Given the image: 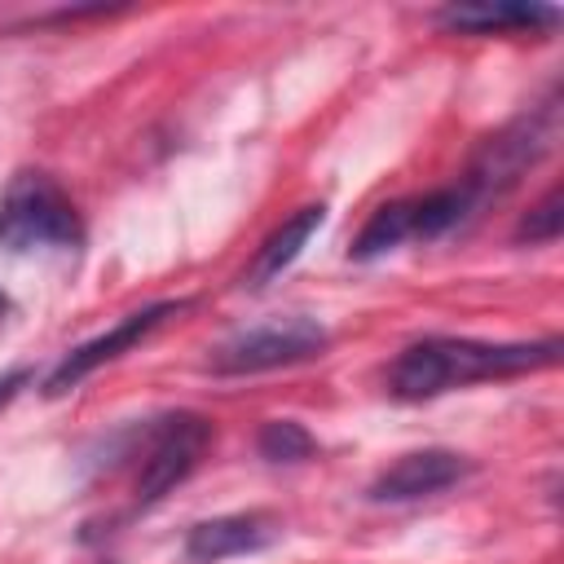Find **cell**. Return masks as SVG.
Returning <instances> with one entry per match:
<instances>
[{
    "instance_id": "obj_1",
    "label": "cell",
    "mask_w": 564,
    "mask_h": 564,
    "mask_svg": "<svg viewBox=\"0 0 564 564\" xmlns=\"http://www.w3.org/2000/svg\"><path fill=\"white\" fill-rule=\"evenodd\" d=\"M560 339L538 344H485V339H454V335H427L401 348V357L388 366V392L397 401H432L449 388L485 383V379H511L524 370H542L560 361Z\"/></svg>"
},
{
    "instance_id": "obj_2",
    "label": "cell",
    "mask_w": 564,
    "mask_h": 564,
    "mask_svg": "<svg viewBox=\"0 0 564 564\" xmlns=\"http://www.w3.org/2000/svg\"><path fill=\"white\" fill-rule=\"evenodd\" d=\"M84 242L79 212L70 194L44 172H18L0 194V247L13 256L26 251H75Z\"/></svg>"
},
{
    "instance_id": "obj_3",
    "label": "cell",
    "mask_w": 564,
    "mask_h": 564,
    "mask_svg": "<svg viewBox=\"0 0 564 564\" xmlns=\"http://www.w3.org/2000/svg\"><path fill=\"white\" fill-rule=\"evenodd\" d=\"M330 344L326 326L313 317H269L256 322L238 335H229L216 352H212V370L216 375H256V370H278V366H295L308 357H322Z\"/></svg>"
},
{
    "instance_id": "obj_4",
    "label": "cell",
    "mask_w": 564,
    "mask_h": 564,
    "mask_svg": "<svg viewBox=\"0 0 564 564\" xmlns=\"http://www.w3.org/2000/svg\"><path fill=\"white\" fill-rule=\"evenodd\" d=\"M551 137H555L551 110L520 115L516 123H507L502 132H494V137L480 145V154H476V163L467 167V176H463L467 194L476 198V212H480L489 198H498L502 189H511V185L520 181V172H524L529 163H538V159L551 150Z\"/></svg>"
},
{
    "instance_id": "obj_5",
    "label": "cell",
    "mask_w": 564,
    "mask_h": 564,
    "mask_svg": "<svg viewBox=\"0 0 564 564\" xmlns=\"http://www.w3.org/2000/svg\"><path fill=\"white\" fill-rule=\"evenodd\" d=\"M212 419L194 414V410H176L167 419H159L145 454H141V471H137V507H154L163 494H172L207 454L212 445Z\"/></svg>"
},
{
    "instance_id": "obj_6",
    "label": "cell",
    "mask_w": 564,
    "mask_h": 564,
    "mask_svg": "<svg viewBox=\"0 0 564 564\" xmlns=\"http://www.w3.org/2000/svg\"><path fill=\"white\" fill-rule=\"evenodd\" d=\"M181 308H185V300H159V304H145V308L119 317V322H115L110 330H101L97 339L70 348V352L57 361V370L44 379V397H62V392H70L75 383H84L93 370H101L106 361H115L119 352H128L132 344H141L154 326H163V322H167L172 313H181Z\"/></svg>"
},
{
    "instance_id": "obj_7",
    "label": "cell",
    "mask_w": 564,
    "mask_h": 564,
    "mask_svg": "<svg viewBox=\"0 0 564 564\" xmlns=\"http://www.w3.org/2000/svg\"><path fill=\"white\" fill-rule=\"evenodd\" d=\"M471 471V463L454 449H414L401 454L392 467H383L370 480V502H414V498H432L449 485H458Z\"/></svg>"
},
{
    "instance_id": "obj_8",
    "label": "cell",
    "mask_w": 564,
    "mask_h": 564,
    "mask_svg": "<svg viewBox=\"0 0 564 564\" xmlns=\"http://www.w3.org/2000/svg\"><path fill=\"white\" fill-rule=\"evenodd\" d=\"M278 538V520L264 511H234V516H212L189 529L185 538V560L194 564H220L247 551H264Z\"/></svg>"
},
{
    "instance_id": "obj_9",
    "label": "cell",
    "mask_w": 564,
    "mask_h": 564,
    "mask_svg": "<svg viewBox=\"0 0 564 564\" xmlns=\"http://www.w3.org/2000/svg\"><path fill=\"white\" fill-rule=\"evenodd\" d=\"M322 220H326V207H322V203H308V207H300L295 216H286V220L256 247V260L247 264L242 286L260 291V286H269L273 278H282V269L295 264V256L308 247V238L322 229Z\"/></svg>"
},
{
    "instance_id": "obj_10",
    "label": "cell",
    "mask_w": 564,
    "mask_h": 564,
    "mask_svg": "<svg viewBox=\"0 0 564 564\" xmlns=\"http://www.w3.org/2000/svg\"><path fill=\"white\" fill-rule=\"evenodd\" d=\"M436 18H441V26L463 31V35H507V31L555 26L560 9H551V4H449Z\"/></svg>"
},
{
    "instance_id": "obj_11",
    "label": "cell",
    "mask_w": 564,
    "mask_h": 564,
    "mask_svg": "<svg viewBox=\"0 0 564 564\" xmlns=\"http://www.w3.org/2000/svg\"><path fill=\"white\" fill-rule=\"evenodd\" d=\"M405 238H414V216H410V198H397V203L375 207V216L361 225V234L348 247V256L352 260H379L383 251L401 247Z\"/></svg>"
},
{
    "instance_id": "obj_12",
    "label": "cell",
    "mask_w": 564,
    "mask_h": 564,
    "mask_svg": "<svg viewBox=\"0 0 564 564\" xmlns=\"http://www.w3.org/2000/svg\"><path fill=\"white\" fill-rule=\"evenodd\" d=\"M256 449H260V458H269V463H304V458L317 449V441H313V432H308L304 423H295V419H269V423L260 427V436H256Z\"/></svg>"
},
{
    "instance_id": "obj_13",
    "label": "cell",
    "mask_w": 564,
    "mask_h": 564,
    "mask_svg": "<svg viewBox=\"0 0 564 564\" xmlns=\"http://www.w3.org/2000/svg\"><path fill=\"white\" fill-rule=\"evenodd\" d=\"M564 234V194L560 185H551L516 225V242H529V247H542V242H555Z\"/></svg>"
},
{
    "instance_id": "obj_14",
    "label": "cell",
    "mask_w": 564,
    "mask_h": 564,
    "mask_svg": "<svg viewBox=\"0 0 564 564\" xmlns=\"http://www.w3.org/2000/svg\"><path fill=\"white\" fill-rule=\"evenodd\" d=\"M31 375L26 370H9V375H0V405H9L18 392H22V383H26Z\"/></svg>"
},
{
    "instance_id": "obj_15",
    "label": "cell",
    "mask_w": 564,
    "mask_h": 564,
    "mask_svg": "<svg viewBox=\"0 0 564 564\" xmlns=\"http://www.w3.org/2000/svg\"><path fill=\"white\" fill-rule=\"evenodd\" d=\"M9 308H13V304H9V295H4V291H0V317H4V313H9Z\"/></svg>"
}]
</instances>
